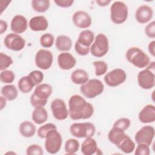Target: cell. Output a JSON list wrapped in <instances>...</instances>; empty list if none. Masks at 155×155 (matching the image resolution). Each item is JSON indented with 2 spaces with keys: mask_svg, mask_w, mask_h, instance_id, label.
I'll return each instance as SVG.
<instances>
[{
  "mask_svg": "<svg viewBox=\"0 0 155 155\" xmlns=\"http://www.w3.org/2000/svg\"><path fill=\"white\" fill-rule=\"evenodd\" d=\"M96 2L98 4V5L101 6V7H105V6H107L110 2L111 1H107V0H97L96 1Z\"/></svg>",
  "mask_w": 155,
  "mask_h": 155,
  "instance_id": "obj_47",
  "label": "cell"
},
{
  "mask_svg": "<svg viewBox=\"0 0 155 155\" xmlns=\"http://www.w3.org/2000/svg\"><path fill=\"white\" fill-rule=\"evenodd\" d=\"M153 16V10L151 7L147 5H142L139 6L135 13L136 20L139 24H146L148 22Z\"/></svg>",
  "mask_w": 155,
  "mask_h": 155,
  "instance_id": "obj_17",
  "label": "cell"
},
{
  "mask_svg": "<svg viewBox=\"0 0 155 155\" xmlns=\"http://www.w3.org/2000/svg\"><path fill=\"white\" fill-rule=\"evenodd\" d=\"M70 79L73 83L76 85H82L89 80V76L84 70L76 69L71 74Z\"/></svg>",
  "mask_w": 155,
  "mask_h": 155,
  "instance_id": "obj_25",
  "label": "cell"
},
{
  "mask_svg": "<svg viewBox=\"0 0 155 155\" xmlns=\"http://www.w3.org/2000/svg\"><path fill=\"white\" fill-rule=\"evenodd\" d=\"M35 86L33 82L28 75L22 77L18 82V88L22 93L30 92Z\"/></svg>",
  "mask_w": 155,
  "mask_h": 155,
  "instance_id": "obj_29",
  "label": "cell"
},
{
  "mask_svg": "<svg viewBox=\"0 0 155 155\" xmlns=\"http://www.w3.org/2000/svg\"><path fill=\"white\" fill-rule=\"evenodd\" d=\"M53 53L45 49H41L37 51L35 55V64L40 69L46 70L49 69L53 63Z\"/></svg>",
  "mask_w": 155,
  "mask_h": 155,
  "instance_id": "obj_11",
  "label": "cell"
},
{
  "mask_svg": "<svg viewBox=\"0 0 155 155\" xmlns=\"http://www.w3.org/2000/svg\"><path fill=\"white\" fill-rule=\"evenodd\" d=\"M51 110L53 117L59 120L66 119L69 115L68 110L64 100L56 98L54 99L50 105Z\"/></svg>",
  "mask_w": 155,
  "mask_h": 155,
  "instance_id": "obj_14",
  "label": "cell"
},
{
  "mask_svg": "<svg viewBox=\"0 0 155 155\" xmlns=\"http://www.w3.org/2000/svg\"><path fill=\"white\" fill-rule=\"evenodd\" d=\"M54 36L49 33L42 35L39 39V43L44 48H50L54 44Z\"/></svg>",
  "mask_w": 155,
  "mask_h": 155,
  "instance_id": "obj_35",
  "label": "cell"
},
{
  "mask_svg": "<svg viewBox=\"0 0 155 155\" xmlns=\"http://www.w3.org/2000/svg\"><path fill=\"white\" fill-rule=\"evenodd\" d=\"M137 83L144 90H149L155 85L154 70L146 67L137 74Z\"/></svg>",
  "mask_w": 155,
  "mask_h": 155,
  "instance_id": "obj_10",
  "label": "cell"
},
{
  "mask_svg": "<svg viewBox=\"0 0 155 155\" xmlns=\"http://www.w3.org/2000/svg\"><path fill=\"white\" fill-rule=\"evenodd\" d=\"M58 64L61 69L69 70L76 65V59L71 53L62 52L58 56Z\"/></svg>",
  "mask_w": 155,
  "mask_h": 155,
  "instance_id": "obj_18",
  "label": "cell"
},
{
  "mask_svg": "<svg viewBox=\"0 0 155 155\" xmlns=\"http://www.w3.org/2000/svg\"><path fill=\"white\" fill-rule=\"evenodd\" d=\"M1 95L7 101L16 99L18 95V91L16 87L12 84H8L3 86L1 90Z\"/></svg>",
  "mask_w": 155,
  "mask_h": 155,
  "instance_id": "obj_28",
  "label": "cell"
},
{
  "mask_svg": "<svg viewBox=\"0 0 155 155\" xmlns=\"http://www.w3.org/2000/svg\"><path fill=\"white\" fill-rule=\"evenodd\" d=\"M32 8L36 12L44 13L48 10L50 5L49 0H33L31 2Z\"/></svg>",
  "mask_w": 155,
  "mask_h": 155,
  "instance_id": "obj_31",
  "label": "cell"
},
{
  "mask_svg": "<svg viewBox=\"0 0 155 155\" xmlns=\"http://www.w3.org/2000/svg\"><path fill=\"white\" fill-rule=\"evenodd\" d=\"M134 154L136 155H149L150 154V148L146 144H137L136 149H134Z\"/></svg>",
  "mask_w": 155,
  "mask_h": 155,
  "instance_id": "obj_41",
  "label": "cell"
},
{
  "mask_svg": "<svg viewBox=\"0 0 155 155\" xmlns=\"http://www.w3.org/2000/svg\"><path fill=\"white\" fill-rule=\"evenodd\" d=\"M74 50L79 55L86 56L90 51V47L84 46L76 41L74 44Z\"/></svg>",
  "mask_w": 155,
  "mask_h": 155,
  "instance_id": "obj_42",
  "label": "cell"
},
{
  "mask_svg": "<svg viewBox=\"0 0 155 155\" xmlns=\"http://www.w3.org/2000/svg\"><path fill=\"white\" fill-rule=\"evenodd\" d=\"M125 56L130 63L139 68H146L150 63V57L138 47L130 48L127 51Z\"/></svg>",
  "mask_w": 155,
  "mask_h": 155,
  "instance_id": "obj_3",
  "label": "cell"
},
{
  "mask_svg": "<svg viewBox=\"0 0 155 155\" xmlns=\"http://www.w3.org/2000/svg\"><path fill=\"white\" fill-rule=\"evenodd\" d=\"M105 84L111 87H115L123 84L127 79V73L123 69L115 68L108 72L104 76Z\"/></svg>",
  "mask_w": 155,
  "mask_h": 155,
  "instance_id": "obj_9",
  "label": "cell"
},
{
  "mask_svg": "<svg viewBox=\"0 0 155 155\" xmlns=\"http://www.w3.org/2000/svg\"><path fill=\"white\" fill-rule=\"evenodd\" d=\"M72 21L76 27L82 29L90 27L92 23L90 15L82 10H78L74 12L72 16Z\"/></svg>",
  "mask_w": 155,
  "mask_h": 155,
  "instance_id": "obj_15",
  "label": "cell"
},
{
  "mask_svg": "<svg viewBox=\"0 0 155 155\" xmlns=\"http://www.w3.org/2000/svg\"><path fill=\"white\" fill-rule=\"evenodd\" d=\"M94 33L90 30L85 29L81 31L77 41L84 46L90 47L94 40Z\"/></svg>",
  "mask_w": 155,
  "mask_h": 155,
  "instance_id": "obj_26",
  "label": "cell"
},
{
  "mask_svg": "<svg viewBox=\"0 0 155 155\" xmlns=\"http://www.w3.org/2000/svg\"><path fill=\"white\" fill-rule=\"evenodd\" d=\"M131 125V120L127 117H121L116 120L113 125L114 127L120 128L121 130L125 131L127 130Z\"/></svg>",
  "mask_w": 155,
  "mask_h": 155,
  "instance_id": "obj_39",
  "label": "cell"
},
{
  "mask_svg": "<svg viewBox=\"0 0 155 155\" xmlns=\"http://www.w3.org/2000/svg\"><path fill=\"white\" fill-rule=\"evenodd\" d=\"M30 28L34 31H41L47 30L48 26L47 19L44 16L32 17L28 23Z\"/></svg>",
  "mask_w": 155,
  "mask_h": 155,
  "instance_id": "obj_20",
  "label": "cell"
},
{
  "mask_svg": "<svg viewBox=\"0 0 155 155\" xmlns=\"http://www.w3.org/2000/svg\"><path fill=\"white\" fill-rule=\"evenodd\" d=\"M135 147L136 145L134 142L128 135H127L117 147L123 153L130 154L134 150Z\"/></svg>",
  "mask_w": 155,
  "mask_h": 155,
  "instance_id": "obj_30",
  "label": "cell"
},
{
  "mask_svg": "<svg viewBox=\"0 0 155 155\" xmlns=\"http://www.w3.org/2000/svg\"><path fill=\"white\" fill-rule=\"evenodd\" d=\"M155 41L153 40L152 41H151L148 45V50L149 53L153 56L154 57L155 56Z\"/></svg>",
  "mask_w": 155,
  "mask_h": 155,
  "instance_id": "obj_45",
  "label": "cell"
},
{
  "mask_svg": "<svg viewBox=\"0 0 155 155\" xmlns=\"http://www.w3.org/2000/svg\"><path fill=\"white\" fill-rule=\"evenodd\" d=\"M20 134L24 137H31L35 135L36 131L35 125L31 122L25 120L22 122L19 127Z\"/></svg>",
  "mask_w": 155,
  "mask_h": 155,
  "instance_id": "obj_27",
  "label": "cell"
},
{
  "mask_svg": "<svg viewBox=\"0 0 155 155\" xmlns=\"http://www.w3.org/2000/svg\"><path fill=\"white\" fill-rule=\"evenodd\" d=\"M71 134L77 138L92 137L96 132L94 125L91 122L72 124L69 128Z\"/></svg>",
  "mask_w": 155,
  "mask_h": 155,
  "instance_id": "obj_4",
  "label": "cell"
},
{
  "mask_svg": "<svg viewBox=\"0 0 155 155\" xmlns=\"http://www.w3.org/2000/svg\"><path fill=\"white\" fill-rule=\"evenodd\" d=\"M28 76L31 78L35 86L41 84L44 79V74L39 70L31 71L29 73Z\"/></svg>",
  "mask_w": 155,
  "mask_h": 155,
  "instance_id": "obj_38",
  "label": "cell"
},
{
  "mask_svg": "<svg viewBox=\"0 0 155 155\" xmlns=\"http://www.w3.org/2000/svg\"><path fill=\"white\" fill-rule=\"evenodd\" d=\"M57 129V127L53 123H47L41 127H40L37 131V135L41 139H45L47 133L52 130Z\"/></svg>",
  "mask_w": 155,
  "mask_h": 155,
  "instance_id": "obj_34",
  "label": "cell"
},
{
  "mask_svg": "<svg viewBox=\"0 0 155 155\" xmlns=\"http://www.w3.org/2000/svg\"><path fill=\"white\" fill-rule=\"evenodd\" d=\"M4 44L8 49L15 51H19L24 48L25 41L19 35L11 33L5 37Z\"/></svg>",
  "mask_w": 155,
  "mask_h": 155,
  "instance_id": "obj_12",
  "label": "cell"
},
{
  "mask_svg": "<svg viewBox=\"0 0 155 155\" xmlns=\"http://www.w3.org/2000/svg\"><path fill=\"white\" fill-rule=\"evenodd\" d=\"M95 69V74L97 76H101L105 74L108 70V65L104 61H96L93 62Z\"/></svg>",
  "mask_w": 155,
  "mask_h": 155,
  "instance_id": "obj_33",
  "label": "cell"
},
{
  "mask_svg": "<svg viewBox=\"0 0 155 155\" xmlns=\"http://www.w3.org/2000/svg\"><path fill=\"white\" fill-rule=\"evenodd\" d=\"M145 35L150 38L154 39L155 38V22L153 21L149 23L145 28Z\"/></svg>",
  "mask_w": 155,
  "mask_h": 155,
  "instance_id": "obj_43",
  "label": "cell"
},
{
  "mask_svg": "<svg viewBox=\"0 0 155 155\" xmlns=\"http://www.w3.org/2000/svg\"><path fill=\"white\" fill-rule=\"evenodd\" d=\"M128 15L127 4L122 1H114L110 7V19L116 24H122L126 21Z\"/></svg>",
  "mask_w": 155,
  "mask_h": 155,
  "instance_id": "obj_6",
  "label": "cell"
},
{
  "mask_svg": "<svg viewBox=\"0 0 155 155\" xmlns=\"http://www.w3.org/2000/svg\"><path fill=\"white\" fill-rule=\"evenodd\" d=\"M54 2L56 4L57 6H59L60 7L68 8L73 5L74 1H72V0H57V1H54Z\"/></svg>",
  "mask_w": 155,
  "mask_h": 155,
  "instance_id": "obj_44",
  "label": "cell"
},
{
  "mask_svg": "<svg viewBox=\"0 0 155 155\" xmlns=\"http://www.w3.org/2000/svg\"><path fill=\"white\" fill-rule=\"evenodd\" d=\"M53 92L52 87L48 84H41L37 85L30 96V101L33 107H44Z\"/></svg>",
  "mask_w": 155,
  "mask_h": 155,
  "instance_id": "obj_2",
  "label": "cell"
},
{
  "mask_svg": "<svg viewBox=\"0 0 155 155\" xmlns=\"http://www.w3.org/2000/svg\"><path fill=\"white\" fill-rule=\"evenodd\" d=\"M104 90L103 83L99 79H89L85 84L81 85L80 91L82 95L88 99H93L102 93Z\"/></svg>",
  "mask_w": 155,
  "mask_h": 155,
  "instance_id": "obj_5",
  "label": "cell"
},
{
  "mask_svg": "<svg viewBox=\"0 0 155 155\" xmlns=\"http://www.w3.org/2000/svg\"><path fill=\"white\" fill-rule=\"evenodd\" d=\"M55 46L58 51L67 52L69 51L72 47V41L71 38L67 35H59L56 39Z\"/></svg>",
  "mask_w": 155,
  "mask_h": 155,
  "instance_id": "obj_23",
  "label": "cell"
},
{
  "mask_svg": "<svg viewBox=\"0 0 155 155\" xmlns=\"http://www.w3.org/2000/svg\"><path fill=\"white\" fill-rule=\"evenodd\" d=\"M68 112L70 117L73 120L87 119L93 116L94 107L82 96L74 94L68 101Z\"/></svg>",
  "mask_w": 155,
  "mask_h": 155,
  "instance_id": "obj_1",
  "label": "cell"
},
{
  "mask_svg": "<svg viewBox=\"0 0 155 155\" xmlns=\"http://www.w3.org/2000/svg\"><path fill=\"white\" fill-rule=\"evenodd\" d=\"M81 153L84 155H92L99 150L97 142L93 137L85 138L81 145Z\"/></svg>",
  "mask_w": 155,
  "mask_h": 155,
  "instance_id": "obj_21",
  "label": "cell"
},
{
  "mask_svg": "<svg viewBox=\"0 0 155 155\" xmlns=\"http://www.w3.org/2000/svg\"><path fill=\"white\" fill-rule=\"evenodd\" d=\"M109 50L108 38L104 33H99L90 46L91 54L96 58L104 56Z\"/></svg>",
  "mask_w": 155,
  "mask_h": 155,
  "instance_id": "obj_7",
  "label": "cell"
},
{
  "mask_svg": "<svg viewBox=\"0 0 155 155\" xmlns=\"http://www.w3.org/2000/svg\"><path fill=\"white\" fill-rule=\"evenodd\" d=\"M45 139V148L47 152L51 154L59 152L61 148L62 137L57 129L50 131Z\"/></svg>",
  "mask_w": 155,
  "mask_h": 155,
  "instance_id": "obj_8",
  "label": "cell"
},
{
  "mask_svg": "<svg viewBox=\"0 0 155 155\" xmlns=\"http://www.w3.org/2000/svg\"><path fill=\"white\" fill-rule=\"evenodd\" d=\"M139 120L143 124L152 123L155 121V107L152 104L145 105L139 112Z\"/></svg>",
  "mask_w": 155,
  "mask_h": 155,
  "instance_id": "obj_19",
  "label": "cell"
},
{
  "mask_svg": "<svg viewBox=\"0 0 155 155\" xmlns=\"http://www.w3.org/2000/svg\"><path fill=\"white\" fill-rule=\"evenodd\" d=\"M13 63L11 56L1 52L0 53V70L4 71L8 68Z\"/></svg>",
  "mask_w": 155,
  "mask_h": 155,
  "instance_id": "obj_36",
  "label": "cell"
},
{
  "mask_svg": "<svg viewBox=\"0 0 155 155\" xmlns=\"http://www.w3.org/2000/svg\"><path fill=\"white\" fill-rule=\"evenodd\" d=\"M15 78V74L12 70H5L1 71L0 73V80L4 84H11Z\"/></svg>",
  "mask_w": 155,
  "mask_h": 155,
  "instance_id": "obj_37",
  "label": "cell"
},
{
  "mask_svg": "<svg viewBox=\"0 0 155 155\" xmlns=\"http://www.w3.org/2000/svg\"><path fill=\"white\" fill-rule=\"evenodd\" d=\"M28 25L27 19L25 16L21 15H16L12 19L10 29L13 33L19 35L27 30Z\"/></svg>",
  "mask_w": 155,
  "mask_h": 155,
  "instance_id": "obj_16",
  "label": "cell"
},
{
  "mask_svg": "<svg viewBox=\"0 0 155 155\" xmlns=\"http://www.w3.org/2000/svg\"><path fill=\"white\" fill-rule=\"evenodd\" d=\"M155 131L153 127L146 125L142 127L134 136V140L137 144L143 143L150 146L154 137Z\"/></svg>",
  "mask_w": 155,
  "mask_h": 155,
  "instance_id": "obj_13",
  "label": "cell"
},
{
  "mask_svg": "<svg viewBox=\"0 0 155 155\" xmlns=\"http://www.w3.org/2000/svg\"><path fill=\"white\" fill-rule=\"evenodd\" d=\"M8 27L7 22L4 20H0V33L3 34L7 31Z\"/></svg>",
  "mask_w": 155,
  "mask_h": 155,
  "instance_id": "obj_46",
  "label": "cell"
},
{
  "mask_svg": "<svg viewBox=\"0 0 155 155\" xmlns=\"http://www.w3.org/2000/svg\"><path fill=\"white\" fill-rule=\"evenodd\" d=\"M6 101H7V99L4 98L2 96H1L0 98V110H2L4 107H5L6 104H7Z\"/></svg>",
  "mask_w": 155,
  "mask_h": 155,
  "instance_id": "obj_48",
  "label": "cell"
},
{
  "mask_svg": "<svg viewBox=\"0 0 155 155\" xmlns=\"http://www.w3.org/2000/svg\"><path fill=\"white\" fill-rule=\"evenodd\" d=\"M79 141L73 138L68 139L65 143L64 149L67 154H74L79 149Z\"/></svg>",
  "mask_w": 155,
  "mask_h": 155,
  "instance_id": "obj_32",
  "label": "cell"
},
{
  "mask_svg": "<svg viewBox=\"0 0 155 155\" xmlns=\"http://www.w3.org/2000/svg\"><path fill=\"white\" fill-rule=\"evenodd\" d=\"M43 153L42 148L38 144L30 145L26 149L27 155H42Z\"/></svg>",
  "mask_w": 155,
  "mask_h": 155,
  "instance_id": "obj_40",
  "label": "cell"
},
{
  "mask_svg": "<svg viewBox=\"0 0 155 155\" xmlns=\"http://www.w3.org/2000/svg\"><path fill=\"white\" fill-rule=\"evenodd\" d=\"M125 131L120 128L113 127L108 133V139L109 141L116 147L120 143V142L127 136Z\"/></svg>",
  "mask_w": 155,
  "mask_h": 155,
  "instance_id": "obj_22",
  "label": "cell"
},
{
  "mask_svg": "<svg viewBox=\"0 0 155 155\" xmlns=\"http://www.w3.org/2000/svg\"><path fill=\"white\" fill-rule=\"evenodd\" d=\"M31 118L35 124H42L48 119L47 111L44 107L35 108L31 114Z\"/></svg>",
  "mask_w": 155,
  "mask_h": 155,
  "instance_id": "obj_24",
  "label": "cell"
}]
</instances>
